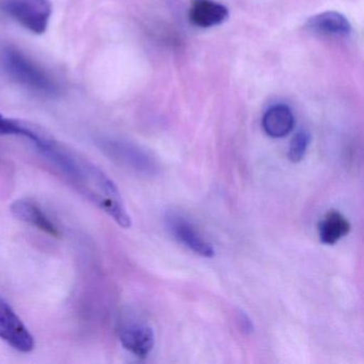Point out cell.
Segmentation results:
<instances>
[{
    "instance_id": "obj_1",
    "label": "cell",
    "mask_w": 364,
    "mask_h": 364,
    "mask_svg": "<svg viewBox=\"0 0 364 364\" xmlns=\"http://www.w3.org/2000/svg\"><path fill=\"white\" fill-rule=\"evenodd\" d=\"M29 140L87 199L114 219L123 229L132 227V219L122 196L114 182L90 161L39 132Z\"/></svg>"
},
{
    "instance_id": "obj_2",
    "label": "cell",
    "mask_w": 364,
    "mask_h": 364,
    "mask_svg": "<svg viewBox=\"0 0 364 364\" xmlns=\"http://www.w3.org/2000/svg\"><path fill=\"white\" fill-rule=\"evenodd\" d=\"M8 75L20 86L46 97L59 95L56 80L20 50L8 48L4 57Z\"/></svg>"
},
{
    "instance_id": "obj_3",
    "label": "cell",
    "mask_w": 364,
    "mask_h": 364,
    "mask_svg": "<svg viewBox=\"0 0 364 364\" xmlns=\"http://www.w3.org/2000/svg\"><path fill=\"white\" fill-rule=\"evenodd\" d=\"M0 10L33 35L48 31L53 14L50 0H0Z\"/></svg>"
},
{
    "instance_id": "obj_4",
    "label": "cell",
    "mask_w": 364,
    "mask_h": 364,
    "mask_svg": "<svg viewBox=\"0 0 364 364\" xmlns=\"http://www.w3.org/2000/svg\"><path fill=\"white\" fill-rule=\"evenodd\" d=\"M100 150L119 165L144 176H152L156 171V164L144 150L124 140L101 137L97 139Z\"/></svg>"
},
{
    "instance_id": "obj_5",
    "label": "cell",
    "mask_w": 364,
    "mask_h": 364,
    "mask_svg": "<svg viewBox=\"0 0 364 364\" xmlns=\"http://www.w3.org/2000/svg\"><path fill=\"white\" fill-rule=\"evenodd\" d=\"M0 340L20 353L35 348V338L12 306L0 296Z\"/></svg>"
},
{
    "instance_id": "obj_6",
    "label": "cell",
    "mask_w": 364,
    "mask_h": 364,
    "mask_svg": "<svg viewBox=\"0 0 364 364\" xmlns=\"http://www.w3.org/2000/svg\"><path fill=\"white\" fill-rule=\"evenodd\" d=\"M118 333L122 346L136 357L146 358L154 348V330L141 319L127 318L121 321Z\"/></svg>"
},
{
    "instance_id": "obj_7",
    "label": "cell",
    "mask_w": 364,
    "mask_h": 364,
    "mask_svg": "<svg viewBox=\"0 0 364 364\" xmlns=\"http://www.w3.org/2000/svg\"><path fill=\"white\" fill-rule=\"evenodd\" d=\"M166 221L174 238L189 250L208 259L215 257L214 247L202 237L191 221L176 213H169L166 217Z\"/></svg>"
},
{
    "instance_id": "obj_8",
    "label": "cell",
    "mask_w": 364,
    "mask_h": 364,
    "mask_svg": "<svg viewBox=\"0 0 364 364\" xmlns=\"http://www.w3.org/2000/svg\"><path fill=\"white\" fill-rule=\"evenodd\" d=\"M11 212L16 218L37 228L43 233L48 234L53 237H58L60 235V231L54 221L48 216L43 208L33 200H16L11 205Z\"/></svg>"
},
{
    "instance_id": "obj_9",
    "label": "cell",
    "mask_w": 364,
    "mask_h": 364,
    "mask_svg": "<svg viewBox=\"0 0 364 364\" xmlns=\"http://www.w3.org/2000/svg\"><path fill=\"white\" fill-rule=\"evenodd\" d=\"M229 9L215 0H193L189 9V20L200 28H212L225 23Z\"/></svg>"
},
{
    "instance_id": "obj_10",
    "label": "cell",
    "mask_w": 364,
    "mask_h": 364,
    "mask_svg": "<svg viewBox=\"0 0 364 364\" xmlns=\"http://www.w3.org/2000/svg\"><path fill=\"white\" fill-rule=\"evenodd\" d=\"M306 28L318 35L331 37H348L351 33L350 23L343 14L327 11L309 18Z\"/></svg>"
},
{
    "instance_id": "obj_11",
    "label": "cell",
    "mask_w": 364,
    "mask_h": 364,
    "mask_svg": "<svg viewBox=\"0 0 364 364\" xmlns=\"http://www.w3.org/2000/svg\"><path fill=\"white\" fill-rule=\"evenodd\" d=\"M295 118L293 112L285 104H276L264 114L262 127L272 138H283L293 131Z\"/></svg>"
},
{
    "instance_id": "obj_12",
    "label": "cell",
    "mask_w": 364,
    "mask_h": 364,
    "mask_svg": "<svg viewBox=\"0 0 364 364\" xmlns=\"http://www.w3.org/2000/svg\"><path fill=\"white\" fill-rule=\"evenodd\" d=\"M350 229V223L342 213L336 210H328L318 223L319 240L323 244L332 246L348 235Z\"/></svg>"
},
{
    "instance_id": "obj_13",
    "label": "cell",
    "mask_w": 364,
    "mask_h": 364,
    "mask_svg": "<svg viewBox=\"0 0 364 364\" xmlns=\"http://www.w3.org/2000/svg\"><path fill=\"white\" fill-rule=\"evenodd\" d=\"M311 135L306 129H300L294 135L289 144L287 157L291 163H299L306 156V151L310 146Z\"/></svg>"
},
{
    "instance_id": "obj_14",
    "label": "cell",
    "mask_w": 364,
    "mask_h": 364,
    "mask_svg": "<svg viewBox=\"0 0 364 364\" xmlns=\"http://www.w3.org/2000/svg\"><path fill=\"white\" fill-rule=\"evenodd\" d=\"M31 133V127L0 114V135L23 136L27 138Z\"/></svg>"
},
{
    "instance_id": "obj_15",
    "label": "cell",
    "mask_w": 364,
    "mask_h": 364,
    "mask_svg": "<svg viewBox=\"0 0 364 364\" xmlns=\"http://www.w3.org/2000/svg\"><path fill=\"white\" fill-rule=\"evenodd\" d=\"M240 325H242V329L244 330L246 333H252V332L255 331V326H253L250 317H249L244 311H240Z\"/></svg>"
}]
</instances>
